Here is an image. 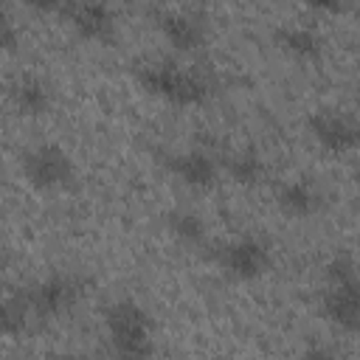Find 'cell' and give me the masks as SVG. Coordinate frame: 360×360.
<instances>
[{"mask_svg":"<svg viewBox=\"0 0 360 360\" xmlns=\"http://www.w3.org/2000/svg\"><path fill=\"white\" fill-rule=\"evenodd\" d=\"M135 76L143 84V90H149L152 96H160L163 101L177 104V107H197V104L208 101V96L214 93L208 73L180 65L174 59L143 62V65H138Z\"/></svg>","mask_w":360,"mask_h":360,"instance_id":"cell-1","label":"cell"},{"mask_svg":"<svg viewBox=\"0 0 360 360\" xmlns=\"http://www.w3.org/2000/svg\"><path fill=\"white\" fill-rule=\"evenodd\" d=\"M104 323L112 360H152V318L141 304H135L132 298L112 301L104 309Z\"/></svg>","mask_w":360,"mask_h":360,"instance_id":"cell-2","label":"cell"},{"mask_svg":"<svg viewBox=\"0 0 360 360\" xmlns=\"http://www.w3.org/2000/svg\"><path fill=\"white\" fill-rule=\"evenodd\" d=\"M22 298L28 304V312L37 318H59L62 312H70L76 301L82 298V281L68 273H53L28 290H22Z\"/></svg>","mask_w":360,"mask_h":360,"instance_id":"cell-3","label":"cell"},{"mask_svg":"<svg viewBox=\"0 0 360 360\" xmlns=\"http://www.w3.org/2000/svg\"><path fill=\"white\" fill-rule=\"evenodd\" d=\"M22 174L34 188H62L73 180V160L56 143H37L22 158Z\"/></svg>","mask_w":360,"mask_h":360,"instance_id":"cell-4","label":"cell"},{"mask_svg":"<svg viewBox=\"0 0 360 360\" xmlns=\"http://www.w3.org/2000/svg\"><path fill=\"white\" fill-rule=\"evenodd\" d=\"M214 259L228 276L250 281L264 276V270L270 267V248L256 236H239L225 245H217Z\"/></svg>","mask_w":360,"mask_h":360,"instance_id":"cell-5","label":"cell"},{"mask_svg":"<svg viewBox=\"0 0 360 360\" xmlns=\"http://www.w3.org/2000/svg\"><path fill=\"white\" fill-rule=\"evenodd\" d=\"M45 11H59L76 28L79 37L93 42H107L115 34V14L104 3H68V6H42Z\"/></svg>","mask_w":360,"mask_h":360,"instance_id":"cell-6","label":"cell"},{"mask_svg":"<svg viewBox=\"0 0 360 360\" xmlns=\"http://www.w3.org/2000/svg\"><path fill=\"white\" fill-rule=\"evenodd\" d=\"M309 129H312L315 141L332 155H343V152L354 149V143H357V124L349 115L335 112V110L315 112L309 118Z\"/></svg>","mask_w":360,"mask_h":360,"instance_id":"cell-7","label":"cell"},{"mask_svg":"<svg viewBox=\"0 0 360 360\" xmlns=\"http://www.w3.org/2000/svg\"><path fill=\"white\" fill-rule=\"evenodd\" d=\"M321 312L326 321H332L343 332H354L360 321V284L346 281V284H326L321 295Z\"/></svg>","mask_w":360,"mask_h":360,"instance_id":"cell-8","label":"cell"},{"mask_svg":"<svg viewBox=\"0 0 360 360\" xmlns=\"http://www.w3.org/2000/svg\"><path fill=\"white\" fill-rule=\"evenodd\" d=\"M166 166L188 188H208V186L217 183V174H219L217 158L211 152H205V149H188V152L172 155L166 160Z\"/></svg>","mask_w":360,"mask_h":360,"instance_id":"cell-9","label":"cell"},{"mask_svg":"<svg viewBox=\"0 0 360 360\" xmlns=\"http://www.w3.org/2000/svg\"><path fill=\"white\" fill-rule=\"evenodd\" d=\"M158 28L166 37L169 45L177 51H194L205 39V25L200 17L188 11H160L158 14Z\"/></svg>","mask_w":360,"mask_h":360,"instance_id":"cell-10","label":"cell"},{"mask_svg":"<svg viewBox=\"0 0 360 360\" xmlns=\"http://www.w3.org/2000/svg\"><path fill=\"white\" fill-rule=\"evenodd\" d=\"M276 202L287 217H312L321 208V191L309 180H287L276 191Z\"/></svg>","mask_w":360,"mask_h":360,"instance_id":"cell-11","label":"cell"},{"mask_svg":"<svg viewBox=\"0 0 360 360\" xmlns=\"http://www.w3.org/2000/svg\"><path fill=\"white\" fill-rule=\"evenodd\" d=\"M276 42H278L287 53H292L295 59H304V62L318 59L321 51H323L321 34H318L315 28H309V25H281V28L276 31Z\"/></svg>","mask_w":360,"mask_h":360,"instance_id":"cell-12","label":"cell"},{"mask_svg":"<svg viewBox=\"0 0 360 360\" xmlns=\"http://www.w3.org/2000/svg\"><path fill=\"white\" fill-rule=\"evenodd\" d=\"M11 101H14V107H17L20 112H25V115H39V112H45L48 104H51V90H48L45 82H39V79H34V76H25V79H20V82L11 87Z\"/></svg>","mask_w":360,"mask_h":360,"instance_id":"cell-13","label":"cell"},{"mask_svg":"<svg viewBox=\"0 0 360 360\" xmlns=\"http://www.w3.org/2000/svg\"><path fill=\"white\" fill-rule=\"evenodd\" d=\"M222 166H225L228 177L242 183V186H256L267 172V166H264V160L256 149H239V152L228 155L222 160Z\"/></svg>","mask_w":360,"mask_h":360,"instance_id":"cell-14","label":"cell"},{"mask_svg":"<svg viewBox=\"0 0 360 360\" xmlns=\"http://www.w3.org/2000/svg\"><path fill=\"white\" fill-rule=\"evenodd\" d=\"M166 228L172 231V236L183 245H200L205 239V222L194 214V211H186V208H174L169 217H166Z\"/></svg>","mask_w":360,"mask_h":360,"instance_id":"cell-15","label":"cell"},{"mask_svg":"<svg viewBox=\"0 0 360 360\" xmlns=\"http://www.w3.org/2000/svg\"><path fill=\"white\" fill-rule=\"evenodd\" d=\"M28 304L22 298V292L0 298V338H14L28 326Z\"/></svg>","mask_w":360,"mask_h":360,"instance_id":"cell-16","label":"cell"},{"mask_svg":"<svg viewBox=\"0 0 360 360\" xmlns=\"http://www.w3.org/2000/svg\"><path fill=\"white\" fill-rule=\"evenodd\" d=\"M326 281L329 284H346V281H357V264L349 253H335L326 262Z\"/></svg>","mask_w":360,"mask_h":360,"instance_id":"cell-17","label":"cell"},{"mask_svg":"<svg viewBox=\"0 0 360 360\" xmlns=\"http://www.w3.org/2000/svg\"><path fill=\"white\" fill-rule=\"evenodd\" d=\"M17 45V25L6 8H0V51H11Z\"/></svg>","mask_w":360,"mask_h":360,"instance_id":"cell-18","label":"cell"},{"mask_svg":"<svg viewBox=\"0 0 360 360\" xmlns=\"http://www.w3.org/2000/svg\"><path fill=\"white\" fill-rule=\"evenodd\" d=\"M301 360H343L338 352H332V349H326V346H309L304 354H301Z\"/></svg>","mask_w":360,"mask_h":360,"instance_id":"cell-19","label":"cell"},{"mask_svg":"<svg viewBox=\"0 0 360 360\" xmlns=\"http://www.w3.org/2000/svg\"><path fill=\"white\" fill-rule=\"evenodd\" d=\"M51 360H90V357L82 352H53Z\"/></svg>","mask_w":360,"mask_h":360,"instance_id":"cell-20","label":"cell"},{"mask_svg":"<svg viewBox=\"0 0 360 360\" xmlns=\"http://www.w3.org/2000/svg\"><path fill=\"white\" fill-rule=\"evenodd\" d=\"M0 82H3V79H0Z\"/></svg>","mask_w":360,"mask_h":360,"instance_id":"cell-21","label":"cell"}]
</instances>
